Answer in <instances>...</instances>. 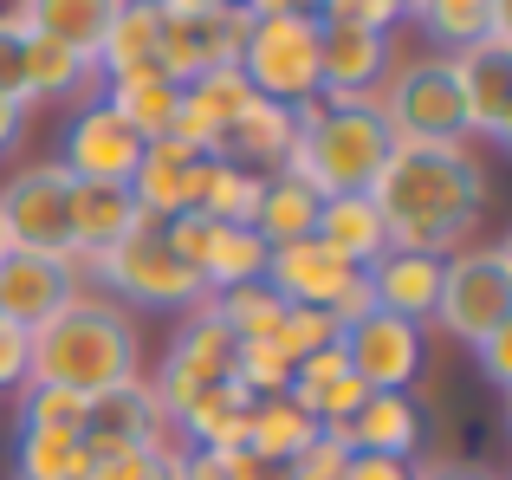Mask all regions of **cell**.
Listing matches in <instances>:
<instances>
[{"instance_id": "obj_1", "label": "cell", "mask_w": 512, "mask_h": 480, "mask_svg": "<svg viewBox=\"0 0 512 480\" xmlns=\"http://www.w3.org/2000/svg\"><path fill=\"white\" fill-rule=\"evenodd\" d=\"M370 202L389 228V247L448 260V253L474 247V228L493 202V176L467 143H448V150L396 143L383 176L370 182Z\"/></svg>"}, {"instance_id": "obj_2", "label": "cell", "mask_w": 512, "mask_h": 480, "mask_svg": "<svg viewBox=\"0 0 512 480\" xmlns=\"http://www.w3.org/2000/svg\"><path fill=\"white\" fill-rule=\"evenodd\" d=\"M143 377V338L130 305L104 299L98 286H78L46 325L33 331V377L26 383H59L78 396H104Z\"/></svg>"}, {"instance_id": "obj_3", "label": "cell", "mask_w": 512, "mask_h": 480, "mask_svg": "<svg viewBox=\"0 0 512 480\" xmlns=\"http://www.w3.org/2000/svg\"><path fill=\"white\" fill-rule=\"evenodd\" d=\"M292 124H299V137H292L279 176L305 182L312 195H370V182L383 176L389 150H396L376 98H363V104L305 98L292 111Z\"/></svg>"}, {"instance_id": "obj_4", "label": "cell", "mask_w": 512, "mask_h": 480, "mask_svg": "<svg viewBox=\"0 0 512 480\" xmlns=\"http://www.w3.org/2000/svg\"><path fill=\"white\" fill-rule=\"evenodd\" d=\"M91 286L117 305H150V312H195L208 299L201 273L169 247L163 221H137L124 240L91 253Z\"/></svg>"}, {"instance_id": "obj_5", "label": "cell", "mask_w": 512, "mask_h": 480, "mask_svg": "<svg viewBox=\"0 0 512 480\" xmlns=\"http://www.w3.org/2000/svg\"><path fill=\"white\" fill-rule=\"evenodd\" d=\"M376 111H383L389 137L415 143V150H448V143H467V117H461V91H454V72L441 52H422V59H396L376 91Z\"/></svg>"}, {"instance_id": "obj_6", "label": "cell", "mask_w": 512, "mask_h": 480, "mask_svg": "<svg viewBox=\"0 0 512 480\" xmlns=\"http://www.w3.org/2000/svg\"><path fill=\"white\" fill-rule=\"evenodd\" d=\"M240 78L253 85V98L286 104V111L318 98V13H253L247 39H240Z\"/></svg>"}, {"instance_id": "obj_7", "label": "cell", "mask_w": 512, "mask_h": 480, "mask_svg": "<svg viewBox=\"0 0 512 480\" xmlns=\"http://www.w3.org/2000/svg\"><path fill=\"white\" fill-rule=\"evenodd\" d=\"M428 325H441L461 344H480L500 325H512V247L506 240L461 247L441 260V299H435Z\"/></svg>"}, {"instance_id": "obj_8", "label": "cell", "mask_w": 512, "mask_h": 480, "mask_svg": "<svg viewBox=\"0 0 512 480\" xmlns=\"http://www.w3.org/2000/svg\"><path fill=\"white\" fill-rule=\"evenodd\" d=\"M78 286H91L85 253H0V318L20 331H39Z\"/></svg>"}, {"instance_id": "obj_9", "label": "cell", "mask_w": 512, "mask_h": 480, "mask_svg": "<svg viewBox=\"0 0 512 480\" xmlns=\"http://www.w3.org/2000/svg\"><path fill=\"white\" fill-rule=\"evenodd\" d=\"M227 370H234V338H227V325L214 318V305L201 299L195 312H182V331H175L163 370H156V396H163L169 422L182 416V409L195 403L201 390L227 383Z\"/></svg>"}, {"instance_id": "obj_10", "label": "cell", "mask_w": 512, "mask_h": 480, "mask_svg": "<svg viewBox=\"0 0 512 480\" xmlns=\"http://www.w3.org/2000/svg\"><path fill=\"white\" fill-rule=\"evenodd\" d=\"M454 72V91H461V117L467 137L480 143H512V33H493L480 46L441 52Z\"/></svg>"}, {"instance_id": "obj_11", "label": "cell", "mask_w": 512, "mask_h": 480, "mask_svg": "<svg viewBox=\"0 0 512 480\" xmlns=\"http://www.w3.org/2000/svg\"><path fill=\"white\" fill-rule=\"evenodd\" d=\"M52 163L72 182H124L130 189V176H137V163H143V137L117 124V111L104 98H85L65 117V137H59V156H52Z\"/></svg>"}, {"instance_id": "obj_12", "label": "cell", "mask_w": 512, "mask_h": 480, "mask_svg": "<svg viewBox=\"0 0 512 480\" xmlns=\"http://www.w3.org/2000/svg\"><path fill=\"white\" fill-rule=\"evenodd\" d=\"M253 13L247 7H221V13H195V20H163V46H156V72L169 85H195L208 72L240 65V39H247Z\"/></svg>"}, {"instance_id": "obj_13", "label": "cell", "mask_w": 512, "mask_h": 480, "mask_svg": "<svg viewBox=\"0 0 512 480\" xmlns=\"http://www.w3.org/2000/svg\"><path fill=\"white\" fill-rule=\"evenodd\" d=\"M396 46L389 33H363L344 20H318V98L325 104H363L383 91Z\"/></svg>"}, {"instance_id": "obj_14", "label": "cell", "mask_w": 512, "mask_h": 480, "mask_svg": "<svg viewBox=\"0 0 512 480\" xmlns=\"http://www.w3.org/2000/svg\"><path fill=\"white\" fill-rule=\"evenodd\" d=\"M338 344H344V364L363 390H409V383L422 377V357H428V325L370 312L363 325H350Z\"/></svg>"}, {"instance_id": "obj_15", "label": "cell", "mask_w": 512, "mask_h": 480, "mask_svg": "<svg viewBox=\"0 0 512 480\" xmlns=\"http://www.w3.org/2000/svg\"><path fill=\"white\" fill-rule=\"evenodd\" d=\"M65 195L72 176L59 163H33L0 189V221H7L13 247L26 253H72V228H65Z\"/></svg>"}, {"instance_id": "obj_16", "label": "cell", "mask_w": 512, "mask_h": 480, "mask_svg": "<svg viewBox=\"0 0 512 480\" xmlns=\"http://www.w3.org/2000/svg\"><path fill=\"white\" fill-rule=\"evenodd\" d=\"M357 279H363V266H350L344 253H331L318 234L266 253V286H273L286 305H318V312H331Z\"/></svg>"}, {"instance_id": "obj_17", "label": "cell", "mask_w": 512, "mask_h": 480, "mask_svg": "<svg viewBox=\"0 0 512 480\" xmlns=\"http://www.w3.org/2000/svg\"><path fill=\"white\" fill-rule=\"evenodd\" d=\"M338 442L350 455H396V461H422V435H428V416L409 390H370L363 409L350 422H338Z\"/></svg>"}, {"instance_id": "obj_18", "label": "cell", "mask_w": 512, "mask_h": 480, "mask_svg": "<svg viewBox=\"0 0 512 480\" xmlns=\"http://www.w3.org/2000/svg\"><path fill=\"white\" fill-rule=\"evenodd\" d=\"M195 169H201V150L188 137H156L143 143V163L130 176V202H137L143 221H175L188 215V189H195Z\"/></svg>"}, {"instance_id": "obj_19", "label": "cell", "mask_w": 512, "mask_h": 480, "mask_svg": "<svg viewBox=\"0 0 512 480\" xmlns=\"http://www.w3.org/2000/svg\"><path fill=\"white\" fill-rule=\"evenodd\" d=\"M247 104H253V85L240 78V65H227V72H208V78H195V85H182L175 137H188L201 156H221L227 130L247 117Z\"/></svg>"}, {"instance_id": "obj_20", "label": "cell", "mask_w": 512, "mask_h": 480, "mask_svg": "<svg viewBox=\"0 0 512 480\" xmlns=\"http://www.w3.org/2000/svg\"><path fill=\"white\" fill-rule=\"evenodd\" d=\"M363 279H370L376 312L409 318V325H428V318H435V299H441V260L389 247L376 266H363Z\"/></svg>"}, {"instance_id": "obj_21", "label": "cell", "mask_w": 512, "mask_h": 480, "mask_svg": "<svg viewBox=\"0 0 512 480\" xmlns=\"http://www.w3.org/2000/svg\"><path fill=\"white\" fill-rule=\"evenodd\" d=\"M137 202H130L124 182H72V195H65V228H72V253H104L111 240H124L137 228Z\"/></svg>"}, {"instance_id": "obj_22", "label": "cell", "mask_w": 512, "mask_h": 480, "mask_svg": "<svg viewBox=\"0 0 512 480\" xmlns=\"http://www.w3.org/2000/svg\"><path fill=\"white\" fill-rule=\"evenodd\" d=\"M163 20L169 13L156 0H117L111 26L98 39V78H130V72H156V46H163Z\"/></svg>"}, {"instance_id": "obj_23", "label": "cell", "mask_w": 512, "mask_h": 480, "mask_svg": "<svg viewBox=\"0 0 512 480\" xmlns=\"http://www.w3.org/2000/svg\"><path fill=\"white\" fill-rule=\"evenodd\" d=\"M98 85H104L98 65H85L78 52L26 33V78H20L26 111H39V104H85V98H98Z\"/></svg>"}, {"instance_id": "obj_24", "label": "cell", "mask_w": 512, "mask_h": 480, "mask_svg": "<svg viewBox=\"0 0 512 480\" xmlns=\"http://www.w3.org/2000/svg\"><path fill=\"white\" fill-rule=\"evenodd\" d=\"M111 13H117V0H20L13 20H20L26 33L52 39V46L78 52V59L91 65V59H98L104 26H111Z\"/></svg>"}, {"instance_id": "obj_25", "label": "cell", "mask_w": 512, "mask_h": 480, "mask_svg": "<svg viewBox=\"0 0 512 480\" xmlns=\"http://www.w3.org/2000/svg\"><path fill=\"white\" fill-rule=\"evenodd\" d=\"M247 422H253V396L240 383H214L175 416V435L188 448H214V455H240L247 448Z\"/></svg>"}, {"instance_id": "obj_26", "label": "cell", "mask_w": 512, "mask_h": 480, "mask_svg": "<svg viewBox=\"0 0 512 480\" xmlns=\"http://www.w3.org/2000/svg\"><path fill=\"white\" fill-rule=\"evenodd\" d=\"M98 98L117 111V124L137 130L143 143L169 137L175 130V111H182V85H169L163 72H130V78H104Z\"/></svg>"}, {"instance_id": "obj_27", "label": "cell", "mask_w": 512, "mask_h": 480, "mask_svg": "<svg viewBox=\"0 0 512 480\" xmlns=\"http://www.w3.org/2000/svg\"><path fill=\"white\" fill-rule=\"evenodd\" d=\"M312 234L325 240L331 253H344L350 266H376L389 253V228H383V215H376L370 195H325Z\"/></svg>"}, {"instance_id": "obj_28", "label": "cell", "mask_w": 512, "mask_h": 480, "mask_svg": "<svg viewBox=\"0 0 512 480\" xmlns=\"http://www.w3.org/2000/svg\"><path fill=\"white\" fill-rule=\"evenodd\" d=\"M402 13H409L441 52H461V46L493 39V33H512L506 0H402Z\"/></svg>"}, {"instance_id": "obj_29", "label": "cell", "mask_w": 512, "mask_h": 480, "mask_svg": "<svg viewBox=\"0 0 512 480\" xmlns=\"http://www.w3.org/2000/svg\"><path fill=\"white\" fill-rule=\"evenodd\" d=\"M292 137H299V124H292L286 104L253 98V104H247V117H240V124L227 130L221 163H240V169H253V176H279V163H286Z\"/></svg>"}, {"instance_id": "obj_30", "label": "cell", "mask_w": 512, "mask_h": 480, "mask_svg": "<svg viewBox=\"0 0 512 480\" xmlns=\"http://www.w3.org/2000/svg\"><path fill=\"white\" fill-rule=\"evenodd\" d=\"M260 195H266V176H253V169H240V163H221V156H201L188 208L208 215V221H221V228H253Z\"/></svg>"}, {"instance_id": "obj_31", "label": "cell", "mask_w": 512, "mask_h": 480, "mask_svg": "<svg viewBox=\"0 0 512 480\" xmlns=\"http://www.w3.org/2000/svg\"><path fill=\"white\" fill-rule=\"evenodd\" d=\"M318 435V422L305 416L292 396H266V403H253V422H247V455L266 461V468L286 474V461L299 455L305 442Z\"/></svg>"}, {"instance_id": "obj_32", "label": "cell", "mask_w": 512, "mask_h": 480, "mask_svg": "<svg viewBox=\"0 0 512 480\" xmlns=\"http://www.w3.org/2000/svg\"><path fill=\"white\" fill-rule=\"evenodd\" d=\"M318 202H325V195H312L305 182H292V176H266V195H260V208H253V234H260L266 247H292V240L312 234Z\"/></svg>"}, {"instance_id": "obj_33", "label": "cell", "mask_w": 512, "mask_h": 480, "mask_svg": "<svg viewBox=\"0 0 512 480\" xmlns=\"http://www.w3.org/2000/svg\"><path fill=\"white\" fill-rule=\"evenodd\" d=\"M85 468H91L85 435L20 429V442H13V480H85Z\"/></svg>"}, {"instance_id": "obj_34", "label": "cell", "mask_w": 512, "mask_h": 480, "mask_svg": "<svg viewBox=\"0 0 512 480\" xmlns=\"http://www.w3.org/2000/svg\"><path fill=\"white\" fill-rule=\"evenodd\" d=\"M266 253H273V247H266L253 228H214L208 260H201V286H208V299L227 292V286H253V279H266Z\"/></svg>"}, {"instance_id": "obj_35", "label": "cell", "mask_w": 512, "mask_h": 480, "mask_svg": "<svg viewBox=\"0 0 512 480\" xmlns=\"http://www.w3.org/2000/svg\"><path fill=\"white\" fill-rule=\"evenodd\" d=\"M208 305H214V318L227 325V338H234V344L273 338L279 318H286V299H279L266 279H253V286H227V292H214Z\"/></svg>"}, {"instance_id": "obj_36", "label": "cell", "mask_w": 512, "mask_h": 480, "mask_svg": "<svg viewBox=\"0 0 512 480\" xmlns=\"http://www.w3.org/2000/svg\"><path fill=\"white\" fill-rule=\"evenodd\" d=\"M227 383H240L253 403H266V396H286L292 364H286V351H279L273 338H253V344H234V370H227Z\"/></svg>"}, {"instance_id": "obj_37", "label": "cell", "mask_w": 512, "mask_h": 480, "mask_svg": "<svg viewBox=\"0 0 512 480\" xmlns=\"http://www.w3.org/2000/svg\"><path fill=\"white\" fill-rule=\"evenodd\" d=\"M85 409H91V396H78V390L26 383L20 390V429H65V435H78L85 429Z\"/></svg>"}, {"instance_id": "obj_38", "label": "cell", "mask_w": 512, "mask_h": 480, "mask_svg": "<svg viewBox=\"0 0 512 480\" xmlns=\"http://www.w3.org/2000/svg\"><path fill=\"white\" fill-rule=\"evenodd\" d=\"M338 338H344L338 318L318 312V305H286V318H279V331H273V344L286 351V364H299V357H312V351H331Z\"/></svg>"}, {"instance_id": "obj_39", "label": "cell", "mask_w": 512, "mask_h": 480, "mask_svg": "<svg viewBox=\"0 0 512 480\" xmlns=\"http://www.w3.org/2000/svg\"><path fill=\"white\" fill-rule=\"evenodd\" d=\"M344 468H350V448L338 442V435L318 429L312 442H305L299 455L286 461V480H344Z\"/></svg>"}, {"instance_id": "obj_40", "label": "cell", "mask_w": 512, "mask_h": 480, "mask_svg": "<svg viewBox=\"0 0 512 480\" xmlns=\"http://www.w3.org/2000/svg\"><path fill=\"white\" fill-rule=\"evenodd\" d=\"M318 20H344V26H363V33H389V26L409 20V13H402V0H325Z\"/></svg>"}, {"instance_id": "obj_41", "label": "cell", "mask_w": 512, "mask_h": 480, "mask_svg": "<svg viewBox=\"0 0 512 480\" xmlns=\"http://www.w3.org/2000/svg\"><path fill=\"white\" fill-rule=\"evenodd\" d=\"M26 377H33V331L0 318V390H26Z\"/></svg>"}, {"instance_id": "obj_42", "label": "cell", "mask_w": 512, "mask_h": 480, "mask_svg": "<svg viewBox=\"0 0 512 480\" xmlns=\"http://www.w3.org/2000/svg\"><path fill=\"white\" fill-rule=\"evenodd\" d=\"M169 461L163 455H150V448H124V455H98L85 468V480H156Z\"/></svg>"}, {"instance_id": "obj_43", "label": "cell", "mask_w": 512, "mask_h": 480, "mask_svg": "<svg viewBox=\"0 0 512 480\" xmlns=\"http://www.w3.org/2000/svg\"><path fill=\"white\" fill-rule=\"evenodd\" d=\"M20 78H26V26L13 20V13H0V91L20 98Z\"/></svg>"}, {"instance_id": "obj_44", "label": "cell", "mask_w": 512, "mask_h": 480, "mask_svg": "<svg viewBox=\"0 0 512 480\" xmlns=\"http://www.w3.org/2000/svg\"><path fill=\"white\" fill-rule=\"evenodd\" d=\"M474 351H480V370H487L500 390H512V325H500L493 338H480Z\"/></svg>"}, {"instance_id": "obj_45", "label": "cell", "mask_w": 512, "mask_h": 480, "mask_svg": "<svg viewBox=\"0 0 512 480\" xmlns=\"http://www.w3.org/2000/svg\"><path fill=\"white\" fill-rule=\"evenodd\" d=\"M344 480H415V461H396V455H350Z\"/></svg>"}, {"instance_id": "obj_46", "label": "cell", "mask_w": 512, "mask_h": 480, "mask_svg": "<svg viewBox=\"0 0 512 480\" xmlns=\"http://www.w3.org/2000/svg\"><path fill=\"white\" fill-rule=\"evenodd\" d=\"M175 480H227V455H214V448H182Z\"/></svg>"}, {"instance_id": "obj_47", "label": "cell", "mask_w": 512, "mask_h": 480, "mask_svg": "<svg viewBox=\"0 0 512 480\" xmlns=\"http://www.w3.org/2000/svg\"><path fill=\"white\" fill-rule=\"evenodd\" d=\"M376 312V299H370V279H357V286L344 292L338 305H331V318H338V331H350V325H363V318Z\"/></svg>"}, {"instance_id": "obj_48", "label": "cell", "mask_w": 512, "mask_h": 480, "mask_svg": "<svg viewBox=\"0 0 512 480\" xmlns=\"http://www.w3.org/2000/svg\"><path fill=\"white\" fill-rule=\"evenodd\" d=\"M26 117H33V111H26L20 98H7V91H0V156H7L13 143L26 137Z\"/></svg>"}, {"instance_id": "obj_49", "label": "cell", "mask_w": 512, "mask_h": 480, "mask_svg": "<svg viewBox=\"0 0 512 480\" xmlns=\"http://www.w3.org/2000/svg\"><path fill=\"white\" fill-rule=\"evenodd\" d=\"M415 480H500L487 468H461V461H415Z\"/></svg>"}, {"instance_id": "obj_50", "label": "cell", "mask_w": 512, "mask_h": 480, "mask_svg": "<svg viewBox=\"0 0 512 480\" xmlns=\"http://www.w3.org/2000/svg\"><path fill=\"white\" fill-rule=\"evenodd\" d=\"M227 480H286V474L266 468V461H253L247 448H240V455H227Z\"/></svg>"}, {"instance_id": "obj_51", "label": "cell", "mask_w": 512, "mask_h": 480, "mask_svg": "<svg viewBox=\"0 0 512 480\" xmlns=\"http://www.w3.org/2000/svg\"><path fill=\"white\" fill-rule=\"evenodd\" d=\"M156 7H163L169 20H195V13H221V7H234V0H156Z\"/></svg>"}, {"instance_id": "obj_52", "label": "cell", "mask_w": 512, "mask_h": 480, "mask_svg": "<svg viewBox=\"0 0 512 480\" xmlns=\"http://www.w3.org/2000/svg\"><path fill=\"white\" fill-rule=\"evenodd\" d=\"M286 7H299V13H325V0H286Z\"/></svg>"}, {"instance_id": "obj_53", "label": "cell", "mask_w": 512, "mask_h": 480, "mask_svg": "<svg viewBox=\"0 0 512 480\" xmlns=\"http://www.w3.org/2000/svg\"><path fill=\"white\" fill-rule=\"evenodd\" d=\"M0 253H13V234H7V221H0Z\"/></svg>"}]
</instances>
